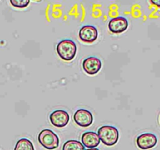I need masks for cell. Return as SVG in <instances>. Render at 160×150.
<instances>
[{
  "label": "cell",
  "instance_id": "5",
  "mask_svg": "<svg viewBox=\"0 0 160 150\" xmlns=\"http://www.w3.org/2000/svg\"><path fill=\"white\" fill-rule=\"evenodd\" d=\"M70 117L64 110H58L52 112L50 115V120L53 126L57 128H64L68 124Z\"/></svg>",
  "mask_w": 160,
  "mask_h": 150
},
{
  "label": "cell",
  "instance_id": "13",
  "mask_svg": "<svg viewBox=\"0 0 160 150\" xmlns=\"http://www.w3.org/2000/svg\"><path fill=\"white\" fill-rule=\"evenodd\" d=\"M10 3L17 8H24L30 3V1L29 0H10Z\"/></svg>",
  "mask_w": 160,
  "mask_h": 150
},
{
  "label": "cell",
  "instance_id": "4",
  "mask_svg": "<svg viewBox=\"0 0 160 150\" xmlns=\"http://www.w3.org/2000/svg\"><path fill=\"white\" fill-rule=\"evenodd\" d=\"M74 120L80 127H89L92 124L93 121V114L89 110L80 109L78 110L74 114Z\"/></svg>",
  "mask_w": 160,
  "mask_h": 150
},
{
  "label": "cell",
  "instance_id": "11",
  "mask_svg": "<svg viewBox=\"0 0 160 150\" xmlns=\"http://www.w3.org/2000/svg\"><path fill=\"white\" fill-rule=\"evenodd\" d=\"M62 150H85V146L77 140H68L64 144Z\"/></svg>",
  "mask_w": 160,
  "mask_h": 150
},
{
  "label": "cell",
  "instance_id": "8",
  "mask_svg": "<svg viewBox=\"0 0 160 150\" xmlns=\"http://www.w3.org/2000/svg\"><path fill=\"white\" fill-rule=\"evenodd\" d=\"M101 61L95 56H89L82 61V68L90 75H94L101 70Z\"/></svg>",
  "mask_w": 160,
  "mask_h": 150
},
{
  "label": "cell",
  "instance_id": "19",
  "mask_svg": "<svg viewBox=\"0 0 160 150\" xmlns=\"http://www.w3.org/2000/svg\"><path fill=\"white\" fill-rule=\"evenodd\" d=\"M109 10H112V11H118V7L116 4H112V5L109 6Z\"/></svg>",
  "mask_w": 160,
  "mask_h": 150
},
{
  "label": "cell",
  "instance_id": "22",
  "mask_svg": "<svg viewBox=\"0 0 160 150\" xmlns=\"http://www.w3.org/2000/svg\"><path fill=\"white\" fill-rule=\"evenodd\" d=\"M158 14H160V11H158Z\"/></svg>",
  "mask_w": 160,
  "mask_h": 150
},
{
  "label": "cell",
  "instance_id": "17",
  "mask_svg": "<svg viewBox=\"0 0 160 150\" xmlns=\"http://www.w3.org/2000/svg\"><path fill=\"white\" fill-rule=\"evenodd\" d=\"M69 15H73L75 17H78L79 13L78 12V4H75V5L72 7V8L71 9V10L69 11Z\"/></svg>",
  "mask_w": 160,
  "mask_h": 150
},
{
  "label": "cell",
  "instance_id": "2",
  "mask_svg": "<svg viewBox=\"0 0 160 150\" xmlns=\"http://www.w3.org/2000/svg\"><path fill=\"white\" fill-rule=\"evenodd\" d=\"M76 44L69 39L61 41L57 45V53L58 56L65 61L72 60L76 55Z\"/></svg>",
  "mask_w": 160,
  "mask_h": 150
},
{
  "label": "cell",
  "instance_id": "18",
  "mask_svg": "<svg viewBox=\"0 0 160 150\" xmlns=\"http://www.w3.org/2000/svg\"><path fill=\"white\" fill-rule=\"evenodd\" d=\"M151 4L156 7L157 8H160V0H151Z\"/></svg>",
  "mask_w": 160,
  "mask_h": 150
},
{
  "label": "cell",
  "instance_id": "6",
  "mask_svg": "<svg viewBox=\"0 0 160 150\" xmlns=\"http://www.w3.org/2000/svg\"><path fill=\"white\" fill-rule=\"evenodd\" d=\"M157 137L152 133H144L137 138V145L141 149L147 150L156 145Z\"/></svg>",
  "mask_w": 160,
  "mask_h": 150
},
{
  "label": "cell",
  "instance_id": "7",
  "mask_svg": "<svg viewBox=\"0 0 160 150\" xmlns=\"http://www.w3.org/2000/svg\"><path fill=\"white\" fill-rule=\"evenodd\" d=\"M79 39L87 43H93L98 37V31L93 25H85L80 28L78 32Z\"/></svg>",
  "mask_w": 160,
  "mask_h": 150
},
{
  "label": "cell",
  "instance_id": "21",
  "mask_svg": "<svg viewBox=\"0 0 160 150\" xmlns=\"http://www.w3.org/2000/svg\"><path fill=\"white\" fill-rule=\"evenodd\" d=\"M87 150H99V149L97 148H88V149H87Z\"/></svg>",
  "mask_w": 160,
  "mask_h": 150
},
{
  "label": "cell",
  "instance_id": "20",
  "mask_svg": "<svg viewBox=\"0 0 160 150\" xmlns=\"http://www.w3.org/2000/svg\"><path fill=\"white\" fill-rule=\"evenodd\" d=\"M81 8H82V20H81V21H83L84 17H85V9H84L83 6L82 5H81Z\"/></svg>",
  "mask_w": 160,
  "mask_h": 150
},
{
  "label": "cell",
  "instance_id": "14",
  "mask_svg": "<svg viewBox=\"0 0 160 150\" xmlns=\"http://www.w3.org/2000/svg\"><path fill=\"white\" fill-rule=\"evenodd\" d=\"M131 15L134 18H139L141 16V6L139 4H134L132 7L131 9Z\"/></svg>",
  "mask_w": 160,
  "mask_h": 150
},
{
  "label": "cell",
  "instance_id": "23",
  "mask_svg": "<svg viewBox=\"0 0 160 150\" xmlns=\"http://www.w3.org/2000/svg\"><path fill=\"white\" fill-rule=\"evenodd\" d=\"M159 122H160V117H159Z\"/></svg>",
  "mask_w": 160,
  "mask_h": 150
},
{
  "label": "cell",
  "instance_id": "3",
  "mask_svg": "<svg viewBox=\"0 0 160 150\" xmlns=\"http://www.w3.org/2000/svg\"><path fill=\"white\" fill-rule=\"evenodd\" d=\"M38 142L45 148L53 150L59 146V138L50 129H44L38 134Z\"/></svg>",
  "mask_w": 160,
  "mask_h": 150
},
{
  "label": "cell",
  "instance_id": "16",
  "mask_svg": "<svg viewBox=\"0 0 160 150\" xmlns=\"http://www.w3.org/2000/svg\"><path fill=\"white\" fill-rule=\"evenodd\" d=\"M61 7V5L59 7H57V5L53 6V17L54 18H59L62 16V10L61 9H59V7Z\"/></svg>",
  "mask_w": 160,
  "mask_h": 150
},
{
  "label": "cell",
  "instance_id": "9",
  "mask_svg": "<svg viewBox=\"0 0 160 150\" xmlns=\"http://www.w3.org/2000/svg\"><path fill=\"white\" fill-rule=\"evenodd\" d=\"M127 27H128V21L122 16H118L111 19L108 23V28L112 33H122L127 30Z\"/></svg>",
  "mask_w": 160,
  "mask_h": 150
},
{
  "label": "cell",
  "instance_id": "12",
  "mask_svg": "<svg viewBox=\"0 0 160 150\" xmlns=\"http://www.w3.org/2000/svg\"><path fill=\"white\" fill-rule=\"evenodd\" d=\"M14 150H35V148L30 140L27 138H21L17 142Z\"/></svg>",
  "mask_w": 160,
  "mask_h": 150
},
{
  "label": "cell",
  "instance_id": "10",
  "mask_svg": "<svg viewBox=\"0 0 160 150\" xmlns=\"http://www.w3.org/2000/svg\"><path fill=\"white\" fill-rule=\"evenodd\" d=\"M82 144L85 147L89 148H96L99 145L100 138L98 133L94 131H87L84 132L82 135Z\"/></svg>",
  "mask_w": 160,
  "mask_h": 150
},
{
  "label": "cell",
  "instance_id": "15",
  "mask_svg": "<svg viewBox=\"0 0 160 150\" xmlns=\"http://www.w3.org/2000/svg\"><path fill=\"white\" fill-rule=\"evenodd\" d=\"M101 7V5L100 4H98V7H96V5H93V13H92V16L95 18H98L100 16H101L102 15V11L100 9Z\"/></svg>",
  "mask_w": 160,
  "mask_h": 150
},
{
  "label": "cell",
  "instance_id": "1",
  "mask_svg": "<svg viewBox=\"0 0 160 150\" xmlns=\"http://www.w3.org/2000/svg\"><path fill=\"white\" fill-rule=\"evenodd\" d=\"M100 140L105 145L112 146L118 142L119 138V133L116 128L111 125H104L98 131Z\"/></svg>",
  "mask_w": 160,
  "mask_h": 150
}]
</instances>
